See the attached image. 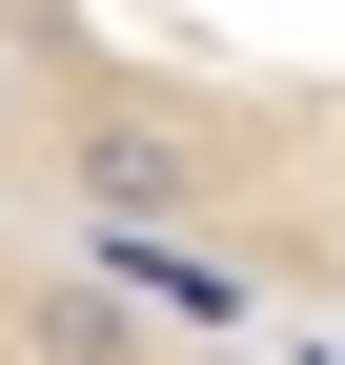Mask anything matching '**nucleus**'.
Masks as SVG:
<instances>
[{
	"instance_id": "nucleus-2",
	"label": "nucleus",
	"mask_w": 345,
	"mask_h": 365,
	"mask_svg": "<svg viewBox=\"0 0 345 365\" xmlns=\"http://www.w3.org/2000/svg\"><path fill=\"white\" fill-rule=\"evenodd\" d=\"M0 365H305V345H264V325H224V304H183V284L0 203Z\"/></svg>"
},
{
	"instance_id": "nucleus-1",
	"label": "nucleus",
	"mask_w": 345,
	"mask_h": 365,
	"mask_svg": "<svg viewBox=\"0 0 345 365\" xmlns=\"http://www.w3.org/2000/svg\"><path fill=\"white\" fill-rule=\"evenodd\" d=\"M0 203L345 365V0H0Z\"/></svg>"
}]
</instances>
